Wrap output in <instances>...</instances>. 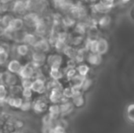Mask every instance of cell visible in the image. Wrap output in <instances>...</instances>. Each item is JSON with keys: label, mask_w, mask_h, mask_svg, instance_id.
Listing matches in <instances>:
<instances>
[{"label": "cell", "mask_w": 134, "mask_h": 133, "mask_svg": "<svg viewBox=\"0 0 134 133\" xmlns=\"http://www.w3.org/2000/svg\"><path fill=\"white\" fill-rule=\"evenodd\" d=\"M50 102L49 98L45 97L44 96H40L32 101V110L35 113L38 114H44L49 110Z\"/></svg>", "instance_id": "obj_1"}, {"label": "cell", "mask_w": 134, "mask_h": 133, "mask_svg": "<svg viewBox=\"0 0 134 133\" xmlns=\"http://www.w3.org/2000/svg\"><path fill=\"white\" fill-rule=\"evenodd\" d=\"M64 63L63 56L60 53H55L49 54L46 60V65L49 68H62Z\"/></svg>", "instance_id": "obj_2"}, {"label": "cell", "mask_w": 134, "mask_h": 133, "mask_svg": "<svg viewBox=\"0 0 134 133\" xmlns=\"http://www.w3.org/2000/svg\"><path fill=\"white\" fill-rule=\"evenodd\" d=\"M19 76L15 74H12L8 71L1 73V84H4L7 87H11L13 85H18Z\"/></svg>", "instance_id": "obj_3"}, {"label": "cell", "mask_w": 134, "mask_h": 133, "mask_svg": "<svg viewBox=\"0 0 134 133\" xmlns=\"http://www.w3.org/2000/svg\"><path fill=\"white\" fill-rule=\"evenodd\" d=\"M36 71L37 70L35 69L31 62L30 61L22 66L18 76L21 79H34Z\"/></svg>", "instance_id": "obj_4"}, {"label": "cell", "mask_w": 134, "mask_h": 133, "mask_svg": "<svg viewBox=\"0 0 134 133\" xmlns=\"http://www.w3.org/2000/svg\"><path fill=\"white\" fill-rule=\"evenodd\" d=\"M31 90L40 96H44L46 92H48L46 89V82L41 79H34Z\"/></svg>", "instance_id": "obj_5"}, {"label": "cell", "mask_w": 134, "mask_h": 133, "mask_svg": "<svg viewBox=\"0 0 134 133\" xmlns=\"http://www.w3.org/2000/svg\"><path fill=\"white\" fill-rule=\"evenodd\" d=\"M63 89H55L49 92L48 98L51 104H60L63 99Z\"/></svg>", "instance_id": "obj_6"}, {"label": "cell", "mask_w": 134, "mask_h": 133, "mask_svg": "<svg viewBox=\"0 0 134 133\" xmlns=\"http://www.w3.org/2000/svg\"><path fill=\"white\" fill-rule=\"evenodd\" d=\"M40 19L41 18L36 13H29L27 14H25L23 17V20L27 27L35 28L36 27Z\"/></svg>", "instance_id": "obj_7"}, {"label": "cell", "mask_w": 134, "mask_h": 133, "mask_svg": "<svg viewBox=\"0 0 134 133\" xmlns=\"http://www.w3.org/2000/svg\"><path fill=\"white\" fill-rule=\"evenodd\" d=\"M24 22L23 19H20V18H14L13 20V21L10 23V24L3 31L14 33V32L19 31H21V29L24 27Z\"/></svg>", "instance_id": "obj_8"}, {"label": "cell", "mask_w": 134, "mask_h": 133, "mask_svg": "<svg viewBox=\"0 0 134 133\" xmlns=\"http://www.w3.org/2000/svg\"><path fill=\"white\" fill-rule=\"evenodd\" d=\"M60 114L61 118H66L71 114L75 110V106L72 103L71 100L67 101V102H63L60 103Z\"/></svg>", "instance_id": "obj_9"}, {"label": "cell", "mask_w": 134, "mask_h": 133, "mask_svg": "<svg viewBox=\"0 0 134 133\" xmlns=\"http://www.w3.org/2000/svg\"><path fill=\"white\" fill-rule=\"evenodd\" d=\"M50 47H51V45L49 40L45 38H42L41 39H38V41L37 42V43L34 45L32 49L33 50L40 51V52L46 53L49 51Z\"/></svg>", "instance_id": "obj_10"}, {"label": "cell", "mask_w": 134, "mask_h": 133, "mask_svg": "<svg viewBox=\"0 0 134 133\" xmlns=\"http://www.w3.org/2000/svg\"><path fill=\"white\" fill-rule=\"evenodd\" d=\"M70 13L75 19H84L87 16V12L86 8L82 5H75Z\"/></svg>", "instance_id": "obj_11"}, {"label": "cell", "mask_w": 134, "mask_h": 133, "mask_svg": "<svg viewBox=\"0 0 134 133\" xmlns=\"http://www.w3.org/2000/svg\"><path fill=\"white\" fill-rule=\"evenodd\" d=\"M24 102V99L21 96H13L9 95V96L5 100V104L9 107L14 109H20Z\"/></svg>", "instance_id": "obj_12"}, {"label": "cell", "mask_w": 134, "mask_h": 133, "mask_svg": "<svg viewBox=\"0 0 134 133\" xmlns=\"http://www.w3.org/2000/svg\"><path fill=\"white\" fill-rule=\"evenodd\" d=\"M47 56H48L45 53L33 50L31 54V61L45 65V63H46Z\"/></svg>", "instance_id": "obj_13"}, {"label": "cell", "mask_w": 134, "mask_h": 133, "mask_svg": "<svg viewBox=\"0 0 134 133\" xmlns=\"http://www.w3.org/2000/svg\"><path fill=\"white\" fill-rule=\"evenodd\" d=\"M22 66L23 65L18 60L13 59L7 63V71L12 74H15L18 75L21 70Z\"/></svg>", "instance_id": "obj_14"}, {"label": "cell", "mask_w": 134, "mask_h": 133, "mask_svg": "<svg viewBox=\"0 0 134 133\" xmlns=\"http://www.w3.org/2000/svg\"><path fill=\"white\" fill-rule=\"evenodd\" d=\"M12 10L16 14H18V15L23 14L27 10L26 1H24V0H16L12 5Z\"/></svg>", "instance_id": "obj_15"}, {"label": "cell", "mask_w": 134, "mask_h": 133, "mask_svg": "<svg viewBox=\"0 0 134 133\" xmlns=\"http://www.w3.org/2000/svg\"><path fill=\"white\" fill-rule=\"evenodd\" d=\"M49 76L50 79L60 81L65 77L64 70L63 68H50L49 71Z\"/></svg>", "instance_id": "obj_16"}, {"label": "cell", "mask_w": 134, "mask_h": 133, "mask_svg": "<svg viewBox=\"0 0 134 133\" xmlns=\"http://www.w3.org/2000/svg\"><path fill=\"white\" fill-rule=\"evenodd\" d=\"M102 56L100 55L99 53H90L87 57V63L89 65L93 66V67H97L101 64L102 63Z\"/></svg>", "instance_id": "obj_17"}, {"label": "cell", "mask_w": 134, "mask_h": 133, "mask_svg": "<svg viewBox=\"0 0 134 133\" xmlns=\"http://www.w3.org/2000/svg\"><path fill=\"white\" fill-rule=\"evenodd\" d=\"M14 52H15V53L16 54L17 56L25 57L30 53V46H28L27 45H26L24 43L19 44V45L15 46Z\"/></svg>", "instance_id": "obj_18"}, {"label": "cell", "mask_w": 134, "mask_h": 133, "mask_svg": "<svg viewBox=\"0 0 134 133\" xmlns=\"http://www.w3.org/2000/svg\"><path fill=\"white\" fill-rule=\"evenodd\" d=\"M109 49V43L107 39L104 38H100L98 39V45H97V53L103 56L106 54Z\"/></svg>", "instance_id": "obj_19"}, {"label": "cell", "mask_w": 134, "mask_h": 133, "mask_svg": "<svg viewBox=\"0 0 134 133\" xmlns=\"http://www.w3.org/2000/svg\"><path fill=\"white\" fill-rule=\"evenodd\" d=\"M48 113L54 120H58L60 118H61L60 104H50L49 107Z\"/></svg>", "instance_id": "obj_20"}, {"label": "cell", "mask_w": 134, "mask_h": 133, "mask_svg": "<svg viewBox=\"0 0 134 133\" xmlns=\"http://www.w3.org/2000/svg\"><path fill=\"white\" fill-rule=\"evenodd\" d=\"M92 8L93 10L96 13H104V14H107L108 13H109L111 11V9L112 8L108 7L102 3H100V2L97 3H94L92 5Z\"/></svg>", "instance_id": "obj_21"}, {"label": "cell", "mask_w": 134, "mask_h": 133, "mask_svg": "<svg viewBox=\"0 0 134 133\" xmlns=\"http://www.w3.org/2000/svg\"><path fill=\"white\" fill-rule=\"evenodd\" d=\"M78 49L71 45H68L63 51V54L68 59H75L77 55Z\"/></svg>", "instance_id": "obj_22"}, {"label": "cell", "mask_w": 134, "mask_h": 133, "mask_svg": "<svg viewBox=\"0 0 134 133\" xmlns=\"http://www.w3.org/2000/svg\"><path fill=\"white\" fill-rule=\"evenodd\" d=\"M72 103L74 104L75 108H82L86 104V97L83 94L74 96L71 100Z\"/></svg>", "instance_id": "obj_23"}, {"label": "cell", "mask_w": 134, "mask_h": 133, "mask_svg": "<svg viewBox=\"0 0 134 133\" xmlns=\"http://www.w3.org/2000/svg\"><path fill=\"white\" fill-rule=\"evenodd\" d=\"M64 87L63 84L60 82V81L49 79L46 82V89H47L48 92L55 89H64Z\"/></svg>", "instance_id": "obj_24"}, {"label": "cell", "mask_w": 134, "mask_h": 133, "mask_svg": "<svg viewBox=\"0 0 134 133\" xmlns=\"http://www.w3.org/2000/svg\"><path fill=\"white\" fill-rule=\"evenodd\" d=\"M47 31V24L45 22V20L43 19H40L39 22L38 23L36 27H35V32L40 35V36H43Z\"/></svg>", "instance_id": "obj_25"}, {"label": "cell", "mask_w": 134, "mask_h": 133, "mask_svg": "<svg viewBox=\"0 0 134 133\" xmlns=\"http://www.w3.org/2000/svg\"><path fill=\"white\" fill-rule=\"evenodd\" d=\"M38 41V39L37 38L36 35H35L34 34L31 33H26V35L24 37V43L27 45L28 46H31L32 48L34 47V45L37 43V42Z\"/></svg>", "instance_id": "obj_26"}, {"label": "cell", "mask_w": 134, "mask_h": 133, "mask_svg": "<svg viewBox=\"0 0 134 133\" xmlns=\"http://www.w3.org/2000/svg\"><path fill=\"white\" fill-rule=\"evenodd\" d=\"M111 23V17L107 14L101 16L98 20V26H99V27H100L102 29H105L108 27H109Z\"/></svg>", "instance_id": "obj_27"}, {"label": "cell", "mask_w": 134, "mask_h": 133, "mask_svg": "<svg viewBox=\"0 0 134 133\" xmlns=\"http://www.w3.org/2000/svg\"><path fill=\"white\" fill-rule=\"evenodd\" d=\"M87 31H88V27L84 22L80 21V22L76 24V25L75 27V32L78 35H82L83 36L85 34L87 33Z\"/></svg>", "instance_id": "obj_28"}, {"label": "cell", "mask_w": 134, "mask_h": 133, "mask_svg": "<svg viewBox=\"0 0 134 133\" xmlns=\"http://www.w3.org/2000/svg\"><path fill=\"white\" fill-rule=\"evenodd\" d=\"M77 72L79 75H82L83 77H86L88 76L90 71V67L88 64L86 63H81L79 64L76 67Z\"/></svg>", "instance_id": "obj_29"}, {"label": "cell", "mask_w": 134, "mask_h": 133, "mask_svg": "<svg viewBox=\"0 0 134 133\" xmlns=\"http://www.w3.org/2000/svg\"><path fill=\"white\" fill-rule=\"evenodd\" d=\"M9 96V87L5 85L4 84H1L0 85V100L2 104L5 103V100Z\"/></svg>", "instance_id": "obj_30"}, {"label": "cell", "mask_w": 134, "mask_h": 133, "mask_svg": "<svg viewBox=\"0 0 134 133\" xmlns=\"http://www.w3.org/2000/svg\"><path fill=\"white\" fill-rule=\"evenodd\" d=\"M9 95L13 96H22L23 88L20 85L18 84V85L9 87Z\"/></svg>", "instance_id": "obj_31"}, {"label": "cell", "mask_w": 134, "mask_h": 133, "mask_svg": "<svg viewBox=\"0 0 134 133\" xmlns=\"http://www.w3.org/2000/svg\"><path fill=\"white\" fill-rule=\"evenodd\" d=\"M56 122L57 121L54 120L49 113L46 114L42 118V125H49V126H53L55 127L56 126Z\"/></svg>", "instance_id": "obj_32"}, {"label": "cell", "mask_w": 134, "mask_h": 133, "mask_svg": "<svg viewBox=\"0 0 134 133\" xmlns=\"http://www.w3.org/2000/svg\"><path fill=\"white\" fill-rule=\"evenodd\" d=\"M75 19L71 16H65L62 20V26L64 27H71L75 24Z\"/></svg>", "instance_id": "obj_33"}, {"label": "cell", "mask_w": 134, "mask_h": 133, "mask_svg": "<svg viewBox=\"0 0 134 133\" xmlns=\"http://www.w3.org/2000/svg\"><path fill=\"white\" fill-rule=\"evenodd\" d=\"M86 77H83L82 75H79V74L70 82L71 86H76V87H81L82 86V84L85 81Z\"/></svg>", "instance_id": "obj_34"}, {"label": "cell", "mask_w": 134, "mask_h": 133, "mask_svg": "<svg viewBox=\"0 0 134 133\" xmlns=\"http://www.w3.org/2000/svg\"><path fill=\"white\" fill-rule=\"evenodd\" d=\"M83 42L85 43L83 36L82 35H76V36L72 37L70 45H73L76 49H79V48H80V46L82 45V44Z\"/></svg>", "instance_id": "obj_35"}, {"label": "cell", "mask_w": 134, "mask_h": 133, "mask_svg": "<svg viewBox=\"0 0 134 133\" xmlns=\"http://www.w3.org/2000/svg\"><path fill=\"white\" fill-rule=\"evenodd\" d=\"M64 70L65 78L68 82H71L78 74L76 68H64Z\"/></svg>", "instance_id": "obj_36"}, {"label": "cell", "mask_w": 134, "mask_h": 133, "mask_svg": "<svg viewBox=\"0 0 134 133\" xmlns=\"http://www.w3.org/2000/svg\"><path fill=\"white\" fill-rule=\"evenodd\" d=\"M14 18L11 15H4L1 19V24H2V31H3L13 21Z\"/></svg>", "instance_id": "obj_37"}, {"label": "cell", "mask_w": 134, "mask_h": 133, "mask_svg": "<svg viewBox=\"0 0 134 133\" xmlns=\"http://www.w3.org/2000/svg\"><path fill=\"white\" fill-rule=\"evenodd\" d=\"M126 116H127L128 120L132 124H134V103H131L127 107Z\"/></svg>", "instance_id": "obj_38"}, {"label": "cell", "mask_w": 134, "mask_h": 133, "mask_svg": "<svg viewBox=\"0 0 134 133\" xmlns=\"http://www.w3.org/2000/svg\"><path fill=\"white\" fill-rule=\"evenodd\" d=\"M9 58V53L0 47V63L2 65L8 62Z\"/></svg>", "instance_id": "obj_39"}, {"label": "cell", "mask_w": 134, "mask_h": 133, "mask_svg": "<svg viewBox=\"0 0 134 133\" xmlns=\"http://www.w3.org/2000/svg\"><path fill=\"white\" fill-rule=\"evenodd\" d=\"M63 98L68 100H71L73 98V92L71 86L64 87L63 89Z\"/></svg>", "instance_id": "obj_40"}, {"label": "cell", "mask_w": 134, "mask_h": 133, "mask_svg": "<svg viewBox=\"0 0 134 133\" xmlns=\"http://www.w3.org/2000/svg\"><path fill=\"white\" fill-rule=\"evenodd\" d=\"M88 34V38L90 39H99V30L97 27H93V28H89L87 31Z\"/></svg>", "instance_id": "obj_41"}, {"label": "cell", "mask_w": 134, "mask_h": 133, "mask_svg": "<svg viewBox=\"0 0 134 133\" xmlns=\"http://www.w3.org/2000/svg\"><path fill=\"white\" fill-rule=\"evenodd\" d=\"M93 85V80H92L91 78H90L87 77V78L85 79V81H84V82H83V84H82V89L83 92L89 91V90L92 88Z\"/></svg>", "instance_id": "obj_42"}, {"label": "cell", "mask_w": 134, "mask_h": 133, "mask_svg": "<svg viewBox=\"0 0 134 133\" xmlns=\"http://www.w3.org/2000/svg\"><path fill=\"white\" fill-rule=\"evenodd\" d=\"M31 109H32V102L31 100H24L23 104L20 107V111L23 112H27L29 111Z\"/></svg>", "instance_id": "obj_43"}, {"label": "cell", "mask_w": 134, "mask_h": 133, "mask_svg": "<svg viewBox=\"0 0 134 133\" xmlns=\"http://www.w3.org/2000/svg\"><path fill=\"white\" fill-rule=\"evenodd\" d=\"M33 84V79H21L20 85L23 89H31Z\"/></svg>", "instance_id": "obj_44"}, {"label": "cell", "mask_w": 134, "mask_h": 133, "mask_svg": "<svg viewBox=\"0 0 134 133\" xmlns=\"http://www.w3.org/2000/svg\"><path fill=\"white\" fill-rule=\"evenodd\" d=\"M67 45H68L67 44H65V43H64V42H60V41L57 40V42L55 43V45H54L53 47L55 48L57 53H63V51H64V49H65V47H66Z\"/></svg>", "instance_id": "obj_45"}, {"label": "cell", "mask_w": 134, "mask_h": 133, "mask_svg": "<svg viewBox=\"0 0 134 133\" xmlns=\"http://www.w3.org/2000/svg\"><path fill=\"white\" fill-rule=\"evenodd\" d=\"M33 92H34L31 89H23V92H22L21 97L24 100H31V98L33 96Z\"/></svg>", "instance_id": "obj_46"}, {"label": "cell", "mask_w": 134, "mask_h": 133, "mask_svg": "<svg viewBox=\"0 0 134 133\" xmlns=\"http://www.w3.org/2000/svg\"><path fill=\"white\" fill-rule=\"evenodd\" d=\"M56 125L60 126V127H62V128H64V129L67 130V129L69 126V124H68V122L64 118H60L58 120H57Z\"/></svg>", "instance_id": "obj_47"}, {"label": "cell", "mask_w": 134, "mask_h": 133, "mask_svg": "<svg viewBox=\"0 0 134 133\" xmlns=\"http://www.w3.org/2000/svg\"><path fill=\"white\" fill-rule=\"evenodd\" d=\"M13 122L14 127H15L16 131L22 129L24 126V122L21 119H16L15 121H13Z\"/></svg>", "instance_id": "obj_48"}, {"label": "cell", "mask_w": 134, "mask_h": 133, "mask_svg": "<svg viewBox=\"0 0 134 133\" xmlns=\"http://www.w3.org/2000/svg\"><path fill=\"white\" fill-rule=\"evenodd\" d=\"M54 127L49 125H42L41 132L42 133H52Z\"/></svg>", "instance_id": "obj_49"}, {"label": "cell", "mask_w": 134, "mask_h": 133, "mask_svg": "<svg viewBox=\"0 0 134 133\" xmlns=\"http://www.w3.org/2000/svg\"><path fill=\"white\" fill-rule=\"evenodd\" d=\"M100 2L108 6V7L112 8L115 4V0H100Z\"/></svg>", "instance_id": "obj_50"}, {"label": "cell", "mask_w": 134, "mask_h": 133, "mask_svg": "<svg viewBox=\"0 0 134 133\" xmlns=\"http://www.w3.org/2000/svg\"><path fill=\"white\" fill-rule=\"evenodd\" d=\"M52 133H67V132H66V129H64V128L58 126V125H56L53 128Z\"/></svg>", "instance_id": "obj_51"}, {"label": "cell", "mask_w": 134, "mask_h": 133, "mask_svg": "<svg viewBox=\"0 0 134 133\" xmlns=\"http://www.w3.org/2000/svg\"><path fill=\"white\" fill-rule=\"evenodd\" d=\"M53 3L55 4V5L60 8V5L64 2L66 0H53Z\"/></svg>", "instance_id": "obj_52"}, {"label": "cell", "mask_w": 134, "mask_h": 133, "mask_svg": "<svg viewBox=\"0 0 134 133\" xmlns=\"http://www.w3.org/2000/svg\"><path fill=\"white\" fill-rule=\"evenodd\" d=\"M1 9H2V12H4V11L7 10L8 9V4H2Z\"/></svg>", "instance_id": "obj_53"}, {"label": "cell", "mask_w": 134, "mask_h": 133, "mask_svg": "<svg viewBox=\"0 0 134 133\" xmlns=\"http://www.w3.org/2000/svg\"><path fill=\"white\" fill-rule=\"evenodd\" d=\"M10 1H12V0H1V2H2V4H8V2Z\"/></svg>", "instance_id": "obj_54"}, {"label": "cell", "mask_w": 134, "mask_h": 133, "mask_svg": "<svg viewBox=\"0 0 134 133\" xmlns=\"http://www.w3.org/2000/svg\"><path fill=\"white\" fill-rule=\"evenodd\" d=\"M87 2H91V3H93V2H95L97 0H86Z\"/></svg>", "instance_id": "obj_55"}, {"label": "cell", "mask_w": 134, "mask_h": 133, "mask_svg": "<svg viewBox=\"0 0 134 133\" xmlns=\"http://www.w3.org/2000/svg\"><path fill=\"white\" fill-rule=\"evenodd\" d=\"M130 0H121V2H123V3H126V2H130Z\"/></svg>", "instance_id": "obj_56"}]
</instances>
